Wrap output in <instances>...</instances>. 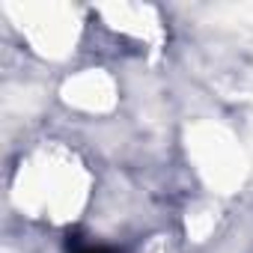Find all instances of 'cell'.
I'll return each mask as SVG.
<instances>
[{
  "label": "cell",
  "mask_w": 253,
  "mask_h": 253,
  "mask_svg": "<svg viewBox=\"0 0 253 253\" xmlns=\"http://www.w3.org/2000/svg\"><path fill=\"white\" fill-rule=\"evenodd\" d=\"M86 253H107V250H86Z\"/></svg>",
  "instance_id": "1"
}]
</instances>
